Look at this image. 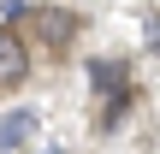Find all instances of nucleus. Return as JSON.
I'll list each match as a JSON object with an SVG mask.
<instances>
[{"mask_svg": "<svg viewBox=\"0 0 160 154\" xmlns=\"http://www.w3.org/2000/svg\"><path fill=\"white\" fill-rule=\"evenodd\" d=\"M77 30H83V18H77L71 6H36V42H42L48 53H65V47L77 42Z\"/></svg>", "mask_w": 160, "mask_h": 154, "instance_id": "nucleus-1", "label": "nucleus"}, {"mask_svg": "<svg viewBox=\"0 0 160 154\" xmlns=\"http://www.w3.org/2000/svg\"><path fill=\"white\" fill-rule=\"evenodd\" d=\"M148 36H154V47H160V18H154V24H148Z\"/></svg>", "mask_w": 160, "mask_h": 154, "instance_id": "nucleus-4", "label": "nucleus"}, {"mask_svg": "<svg viewBox=\"0 0 160 154\" xmlns=\"http://www.w3.org/2000/svg\"><path fill=\"white\" fill-rule=\"evenodd\" d=\"M24 77H30V42L12 24H0V89H18Z\"/></svg>", "mask_w": 160, "mask_h": 154, "instance_id": "nucleus-2", "label": "nucleus"}, {"mask_svg": "<svg viewBox=\"0 0 160 154\" xmlns=\"http://www.w3.org/2000/svg\"><path fill=\"white\" fill-rule=\"evenodd\" d=\"M30 137H36V113H30V107H18V113H6V119H0V154L24 148Z\"/></svg>", "mask_w": 160, "mask_h": 154, "instance_id": "nucleus-3", "label": "nucleus"}]
</instances>
